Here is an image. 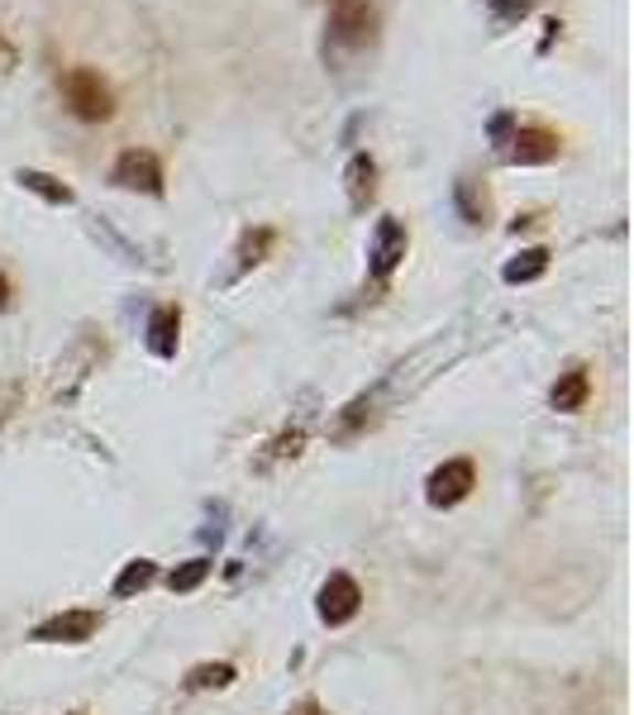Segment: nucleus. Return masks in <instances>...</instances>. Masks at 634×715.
Segmentation results:
<instances>
[{
  "mask_svg": "<svg viewBox=\"0 0 634 715\" xmlns=\"http://www.w3.org/2000/svg\"><path fill=\"white\" fill-rule=\"evenodd\" d=\"M110 182L124 186V191H143V196H163L167 191V177H163V157L149 153V148H124L110 167Z\"/></svg>",
  "mask_w": 634,
  "mask_h": 715,
  "instance_id": "obj_3",
  "label": "nucleus"
},
{
  "mask_svg": "<svg viewBox=\"0 0 634 715\" xmlns=\"http://www.w3.org/2000/svg\"><path fill=\"white\" fill-rule=\"evenodd\" d=\"M329 34L343 48H368L378 38V6L372 0H329Z\"/></svg>",
  "mask_w": 634,
  "mask_h": 715,
  "instance_id": "obj_2",
  "label": "nucleus"
},
{
  "mask_svg": "<svg viewBox=\"0 0 634 715\" xmlns=\"http://www.w3.org/2000/svg\"><path fill=\"white\" fill-rule=\"evenodd\" d=\"M239 672L234 663H196L192 672H186V692H210V686H229Z\"/></svg>",
  "mask_w": 634,
  "mask_h": 715,
  "instance_id": "obj_16",
  "label": "nucleus"
},
{
  "mask_svg": "<svg viewBox=\"0 0 634 715\" xmlns=\"http://www.w3.org/2000/svg\"><path fill=\"white\" fill-rule=\"evenodd\" d=\"M529 10V0H492V14H496V20H521V14Z\"/></svg>",
  "mask_w": 634,
  "mask_h": 715,
  "instance_id": "obj_20",
  "label": "nucleus"
},
{
  "mask_svg": "<svg viewBox=\"0 0 634 715\" xmlns=\"http://www.w3.org/2000/svg\"><path fill=\"white\" fill-rule=\"evenodd\" d=\"M458 210H463L468 224H487V215H492V200H487V191L472 177L458 182Z\"/></svg>",
  "mask_w": 634,
  "mask_h": 715,
  "instance_id": "obj_15",
  "label": "nucleus"
},
{
  "mask_svg": "<svg viewBox=\"0 0 634 715\" xmlns=\"http://www.w3.org/2000/svg\"><path fill=\"white\" fill-rule=\"evenodd\" d=\"M100 629V610H57L29 629L34 644H86Z\"/></svg>",
  "mask_w": 634,
  "mask_h": 715,
  "instance_id": "obj_6",
  "label": "nucleus"
},
{
  "mask_svg": "<svg viewBox=\"0 0 634 715\" xmlns=\"http://www.w3.org/2000/svg\"><path fill=\"white\" fill-rule=\"evenodd\" d=\"M558 153H564V139H558L554 129H544V124H521L511 134V143H506V157H511V163H521V167L554 163Z\"/></svg>",
  "mask_w": 634,
  "mask_h": 715,
  "instance_id": "obj_7",
  "label": "nucleus"
},
{
  "mask_svg": "<svg viewBox=\"0 0 634 715\" xmlns=\"http://www.w3.org/2000/svg\"><path fill=\"white\" fill-rule=\"evenodd\" d=\"M10 300H14V286H10L6 272H0V310H10Z\"/></svg>",
  "mask_w": 634,
  "mask_h": 715,
  "instance_id": "obj_24",
  "label": "nucleus"
},
{
  "mask_svg": "<svg viewBox=\"0 0 634 715\" xmlns=\"http://www.w3.org/2000/svg\"><path fill=\"white\" fill-rule=\"evenodd\" d=\"M472 486H478V468H472V458H449V463H439L435 472H429L425 496H429V506L449 510V506H458V501L472 496Z\"/></svg>",
  "mask_w": 634,
  "mask_h": 715,
  "instance_id": "obj_4",
  "label": "nucleus"
},
{
  "mask_svg": "<svg viewBox=\"0 0 634 715\" xmlns=\"http://www.w3.org/2000/svg\"><path fill=\"white\" fill-rule=\"evenodd\" d=\"M200 535H206V539H215V543L225 539V506H210V525L200 529Z\"/></svg>",
  "mask_w": 634,
  "mask_h": 715,
  "instance_id": "obj_22",
  "label": "nucleus"
},
{
  "mask_svg": "<svg viewBox=\"0 0 634 715\" xmlns=\"http://www.w3.org/2000/svg\"><path fill=\"white\" fill-rule=\"evenodd\" d=\"M210 572H215L210 558H186L182 568H172V572H167V586H172V592H196V586L206 582Z\"/></svg>",
  "mask_w": 634,
  "mask_h": 715,
  "instance_id": "obj_18",
  "label": "nucleus"
},
{
  "mask_svg": "<svg viewBox=\"0 0 634 715\" xmlns=\"http://www.w3.org/2000/svg\"><path fill=\"white\" fill-rule=\"evenodd\" d=\"M177 343H182V310L177 306H157L149 315V349L157 358H177Z\"/></svg>",
  "mask_w": 634,
  "mask_h": 715,
  "instance_id": "obj_10",
  "label": "nucleus"
},
{
  "mask_svg": "<svg viewBox=\"0 0 634 715\" xmlns=\"http://www.w3.org/2000/svg\"><path fill=\"white\" fill-rule=\"evenodd\" d=\"M306 715H320V706H315V701H306Z\"/></svg>",
  "mask_w": 634,
  "mask_h": 715,
  "instance_id": "obj_25",
  "label": "nucleus"
},
{
  "mask_svg": "<svg viewBox=\"0 0 634 715\" xmlns=\"http://www.w3.org/2000/svg\"><path fill=\"white\" fill-rule=\"evenodd\" d=\"M411 249V234L401 220H378V229H372V277H392V272L401 267V257H406Z\"/></svg>",
  "mask_w": 634,
  "mask_h": 715,
  "instance_id": "obj_8",
  "label": "nucleus"
},
{
  "mask_svg": "<svg viewBox=\"0 0 634 715\" xmlns=\"http://www.w3.org/2000/svg\"><path fill=\"white\" fill-rule=\"evenodd\" d=\"M14 63H20V48H14L10 34H6V29H0V77H6V72H10Z\"/></svg>",
  "mask_w": 634,
  "mask_h": 715,
  "instance_id": "obj_21",
  "label": "nucleus"
},
{
  "mask_svg": "<svg viewBox=\"0 0 634 715\" xmlns=\"http://www.w3.org/2000/svg\"><path fill=\"white\" fill-rule=\"evenodd\" d=\"M277 243V229H267V224H258L249 229V234L239 239V267H258L267 257V249Z\"/></svg>",
  "mask_w": 634,
  "mask_h": 715,
  "instance_id": "obj_17",
  "label": "nucleus"
},
{
  "mask_svg": "<svg viewBox=\"0 0 634 715\" xmlns=\"http://www.w3.org/2000/svg\"><path fill=\"white\" fill-rule=\"evenodd\" d=\"M343 182H349L353 210H368L372 196H378V163H372V153H353L349 157V172H343Z\"/></svg>",
  "mask_w": 634,
  "mask_h": 715,
  "instance_id": "obj_11",
  "label": "nucleus"
},
{
  "mask_svg": "<svg viewBox=\"0 0 634 715\" xmlns=\"http://www.w3.org/2000/svg\"><path fill=\"white\" fill-rule=\"evenodd\" d=\"M14 182H20L24 191L43 196L48 206H72V186H63L57 177H48V172H39V167H20V172H14Z\"/></svg>",
  "mask_w": 634,
  "mask_h": 715,
  "instance_id": "obj_13",
  "label": "nucleus"
},
{
  "mask_svg": "<svg viewBox=\"0 0 634 715\" xmlns=\"http://www.w3.org/2000/svg\"><path fill=\"white\" fill-rule=\"evenodd\" d=\"M544 272H549V249H525L521 257H511L501 277H506L511 286H525V282H539Z\"/></svg>",
  "mask_w": 634,
  "mask_h": 715,
  "instance_id": "obj_14",
  "label": "nucleus"
},
{
  "mask_svg": "<svg viewBox=\"0 0 634 715\" xmlns=\"http://www.w3.org/2000/svg\"><path fill=\"white\" fill-rule=\"evenodd\" d=\"M511 134H515V120H511V114H496V120H492V139L501 143V148H506Z\"/></svg>",
  "mask_w": 634,
  "mask_h": 715,
  "instance_id": "obj_23",
  "label": "nucleus"
},
{
  "mask_svg": "<svg viewBox=\"0 0 634 715\" xmlns=\"http://www.w3.org/2000/svg\"><path fill=\"white\" fill-rule=\"evenodd\" d=\"M153 582H157V563H153V558H129L124 572H120V578H114L110 592H114V601H129V596L149 592Z\"/></svg>",
  "mask_w": 634,
  "mask_h": 715,
  "instance_id": "obj_12",
  "label": "nucleus"
},
{
  "mask_svg": "<svg viewBox=\"0 0 634 715\" xmlns=\"http://www.w3.org/2000/svg\"><path fill=\"white\" fill-rule=\"evenodd\" d=\"M300 443H306V429H286V435H277L267 443V458H296Z\"/></svg>",
  "mask_w": 634,
  "mask_h": 715,
  "instance_id": "obj_19",
  "label": "nucleus"
},
{
  "mask_svg": "<svg viewBox=\"0 0 634 715\" xmlns=\"http://www.w3.org/2000/svg\"><path fill=\"white\" fill-rule=\"evenodd\" d=\"M587 396H592V372H587L582 363H572L564 377L554 382V392H549V406L554 410H564V415H572V410H582L587 406Z\"/></svg>",
  "mask_w": 634,
  "mask_h": 715,
  "instance_id": "obj_9",
  "label": "nucleus"
},
{
  "mask_svg": "<svg viewBox=\"0 0 634 715\" xmlns=\"http://www.w3.org/2000/svg\"><path fill=\"white\" fill-rule=\"evenodd\" d=\"M63 100H67V110L77 114V120L86 124H100V120H110L114 114V91L106 86V77L91 67H67L63 72Z\"/></svg>",
  "mask_w": 634,
  "mask_h": 715,
  "instance_id": "obj_1",
  "label": "nucleus"
},
{
  "mask_svg": "<svg viewBox=\"0 0 634 715\" xmlns=\"http://www.w3.org/2000/svg\"><path fill=\"white\" fill-rule=\"evenodd\" d=\"M315 610H320V620L329 629H339V625H349L358 610H363V586H358L349 572H329L325 586H320V596H315Z\"/></svg>",
  "mask_w": 634,
  "mask_h": 715,
  "instance_id": "obj_5",
  "label": "nucleus"
}]
</instances>
